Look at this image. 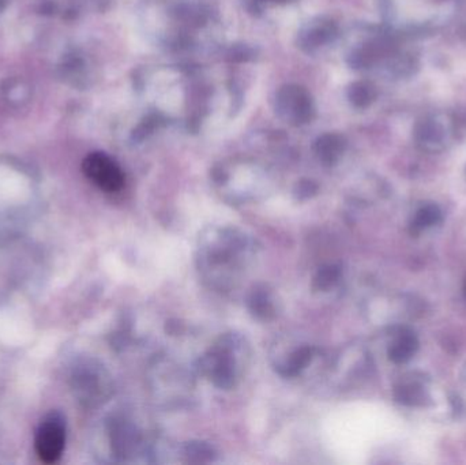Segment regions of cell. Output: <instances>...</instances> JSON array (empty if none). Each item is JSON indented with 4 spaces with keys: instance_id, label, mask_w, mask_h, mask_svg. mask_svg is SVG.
<instances>
[{
    "instance_id": "12",
    "label": "cell",
    "mask_w": 466,
    "mask_h": 465,
    "mask_svg": "<svg viewBox=\"0 0 466 465\" xmlns=\"http://www.w3.org/2000/svg\"><path fill=\"white\" fill-rule=\"evenodd\" d=\"M377 97V87L369 81L352 82L347 89L348 101L356 109L369 108L375 103Z\"/></svg>"
},
{
    "instance_id": "8",
    "label": "cell",
    "mask_w": 466,
    "mask_h": 465,
    "mask_svg": "<svg viewBox=\"0 0 466 465\" xmlns=\"http://www.w3.org/2000/svg\"><path fill=\"white\" fill-rule=\"evenodd\" d=\"M103 373L97 366L90 363H81L74 368L71 374V387L79 401L93 404L101 400L106 390Z\"/></svg>"
},
{
    "instance_id": "2",
    "label": "cell",
    "mask_w": 466,
    "mask_h": 465,
    "mask_svg": "<svg viewBox=\"0 0 466 465\" xmlns=\"http://www.w3.org/2000/svg\"><path fill=\"white\" fill-rule=\"evenodd\" d=\"M277 117L292 127H303L317 117V103L307 87L299 84L281 85L274 93Z\"/></svg>"
},
{
    "instance_id": "10",
    "label": "cell",
    "mask_w": 466,
    "mask_h": 465,
    "mask_svg": "<svg viewBox=\"0 0 466 465\" xmlns=\"http://www.w3.org/2000/svg\"><path fill=\"white\" fill-rule=\"evenodd\" d=\"M445 213L435 202H423L416 207L408 221V231L412 237H420L442 226Z\"/></svg>"
},
{
    "instance_id": "15",
    "label": "cell",
    "mask_w": 466,
    "mask_h": 465,
    "mask_svg": "<svg viewBox=\"0 0 466 465\" xmlns=\"http://www.w3.org/2000/svg\"><path fill=\"white\" fill-rule=\"evenodd\" d=\"M8 0H0V13H3V11L5 10V7H7Z\"/></svg>"
},
{
    "instance_id": "3",
    "label": "cell",
    "mask_w": 466,
    "mask_h": 465,
    "mask_svg": "<svg viewBox=\"0 0 466 465\" xmlns=\"http://www.w3.org/2000/svg\"><path fill=\"white\" fill-rule=\"evenodd\" d=\"M456 120L434 114L419 120L413 128V141L421 152L441 153L448 149L451 139L459 136Z\"/></svg>"
},
{
    "instance_id": "16",
    "label": "cell",
    "mask_w": 466,
    "mask_h": 465,
    "mask_svg": "<svg viewBox=\"0 0 466 465\" xmlns=\"http://www.w3.org/2000/svg\"><path fill=\"white\" fill-rule=\"evenodd\" d=\"M465 291H466V286H465Z\"/></svg>"
},
{
    "instance_id": "9",
    "label": "cell",
    "mask_w": 466,
    "mask_h": 465,
    "mask_svg": "<svg viewBox=\"0 0 466 465\" xmlns=\"http://www.w3.org/2000/svg\"><path fill=\"white\" fill-rule=\"evenodd\" d=\"M420 341L410 327L394 328L388 344V357L394 365H407L418 355Z\"/></svg>"
},
{
    "instance_id": "14",
    "label": "cell",
    "mask_w": 466,
    "mask_h": 465,
    "mask_svg": "<svg viewBox=\"0 0 466 465\" xmlns=\"http://www.w3.org/2000/svg\"><path fill=\"white\" fill-rule=\"evenodd\" d=\"M460 379H461V388L464 389V396L466 400V363L464 368H462L461 376H460Z\"/></svg>"
},
{
    "instance_id": "4",
    "label": "cell",
    "mask_w": 466,
    "mask_h": 465,
    "mask_svg": "<svg viewBox=\"0 0 466 465\" xmlns=\"http://www.w3.org/2000/svg\"><path fill=\"white\" fill-rule=\"evenodd\" d=\"M66 447V420L60 412L52 411L41 420L35 431V448L43 463H56Z\"/></svg>"
},
{
    "instance_id": "11",
    "label": "cell",
    "mask_w": 466,
    "mask_h": 465,
    "mask_svg": "<svg viewBox=\"0 0 466 465\" xmlns=\"http://www.w3.org/2000/svg\"><path fill=\"white\" fill-rule=\"evenodd\" d=\"M347 147V139L342 134L325 133L314 142V152L320 163L333 166L342 157Z\"/></svg>"
},
{
    "instance_id": "1",
    "label": "cell",
    "mask_w": 466,
    "mask_h": 465,
    "mask_svg": "<svg viewBox=\"0 0 466 465\" xmlns=\"http://www.w3.org/2000/svg\"><path fill=\"white\" fill-rule=\"evenodd\" d=\"M401 55L397 35L390 30H378L363 43L353 46L348 55V63L355 70H371L377 66L385 65V68L391 74Z\"/></svg>"
},
{
    "instance_id": "5",
    "label": "cell",
    "mask_w": 466,
    "mask_h": 465,
    "mask_svg": "<svg viewBox=\"0 0 466 465\" xmlns=\"http://www.w3.org/2000/svg\"><path fill=\"white\" fill-rule=\"evenodd\" d=\"M85 177L106 193H116L125 186V172L119 164L103 152H93L82 163Z\"/></svg>"
},
{
    "instance_id": "6",
    "label": "cell",
    "mask_w": 466,
    "mask_h": 465,
    "mask_svg": "<svg viewBox=\"0 0 466 465\" xmlns=\"http://www.w3.org/2000/svg\"><path fill=\"white\" fill-rule=\"evenodd\" d=\"M339 35V24L333 18L317 15L299 29L296 44L304 54L318 55L328 46L333 45Z\"/></svg>"
},
{
    "instance_id": "7",
    "label": "cell",
    "mask_w": 466,
    "mask_h": 465,
    "mask_svg": "<svg viewBox=\"0 0 466 465\" xmlns=\"http://www.w3.org/2000/svg\"><path fill=\"white\" fill-rule=\"evenodd\" d=\"M432 381L430 377L424 373L405 374L399 379L394 387V399L397 403L410 409H429L434 404V395H432Z\"/></svg>"
},
{
    "instance_id": "13",
    "label": "cell",
    "mask_w": 466,
    "mask_h": 465,
    "mask_svg": "<svg viewBox=\"0 0 466 465\" xmlns=\"http://www.w3.org/2000/svg\"><path fill=\"white\" fill-rule=\"evenodd\" d=\"M298 2V0H246L247 8L251 13L260 14L271 5H292V3Z\"/></svg>"
}]
</instances>
